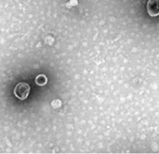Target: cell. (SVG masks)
I'll use <instances>...</instances> for the list:
<instances>
[{
    "label": "cell",
    "mask_w": 159,
    "mask_h": 154,
    "mask_svg": "<svg viewBox=\"0 0 159 154\" xmlns=\"http://www.w3.org/2000/svg\"><path fill=\"white\" fill-rule=\"evenodd\" d=\"M30 91L29 84L25 82H20L14 88V94L18 99L24 100L28 97Z\"/></svg>",
    "instance_id": "cell-1"
},
{
    "label": "cell",
    "mask_w": 159,
    "mask_h": 154,
    "mask_svg": "<svg viewBox=\"0 0 159 154\" xmlns=\"http://www.w3.org/2000/svg\"><path fill=\"white\" fill-rule=\"evenodd\" d=\"M147 11L151 16L159 15V0H149L147 2Z\"/></svg>",
    "instance_id": "cell-2"
},
{
    "label": "cell",
    "mask_w": 159,
    "mask_h": 154,
    "mask_svg": "<svg viewBox=\"0 0 159 154\" xmlns=\"http://www.w3.org/2000/svg\"><path fill=\"white\" fill-rule=\"evenodd\" d=\"M47 82V78L45 75L41 74L39 75L36 78V83H37L38 85H44V84H46Z\"/></svg>",
    "instance_id": "cell-3"
}]
</instances>
